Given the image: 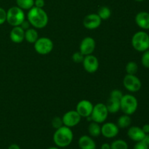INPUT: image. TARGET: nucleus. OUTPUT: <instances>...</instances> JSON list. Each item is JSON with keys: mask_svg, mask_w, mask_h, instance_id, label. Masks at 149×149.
Masks as SVG:
<instances>
[{"mask_svg": "<svg viewBox=\"0 0 149 149\" xmlns=\"http://www.w3.org/2000/svg\"><path fill=\"white\" fill-rule=\"evenodd\" d=\"M27 20L33 28L42 29L47 26L49 17L43 8H39L33 6L28 12Z\"/></svg>", "mask_w": 149, "mask_h": 149, "instance_id": "1", "label": "nucleus"}, {"mask_svg": "<svg viewBox=\"0 0 149 149\" xmlns=\"http://www.w3.org/2000/svg\"><path fill=\"white\" fill-rule=\"evenodd\" d=\"M74 139V133L71 128L63 125L58 129L55 130L53 135L54 143L58 148H65L72 143Z\"/></svg>", "mask_w": 149, "mask_h": 149, "instance_id": "2", "label": "nucleus"}, {"mask_svg": "<svg viewBox=\"0 0 149 149\" xmlns=\"http://www.w3.org/2000/svg\"><path fill=\"white\" fill-rule=\"evenodd\" d=\"M132 46L135 50L143 52L149 49V35L143 31L136 32L132 37Z\"/></svg>", "mask_w": 149, "mask_h": 149, "instance_id": "3", "label": "nucleus"}, {"mask_svg": "<svg viewBox=\"0 0 149 149\" xmlns=\"http://www.w3.org/2000/svg\"><path fill=\"white\" fill-rule=\"evenodd\" d=\"M138 102L136 97L130 94L124 95L120 100V110L125 114L132 115L137 111Z\"/></svg>", "mask_w": 149, "mask_h": 149, "instance_id": "4", "label": "nucleus"}, {"mask_svg": "<svg viewBox=\"0 0 149 149\" xmlns=\"http://www.w3.org/2000/svg\"><path fill=\"white\" fill-rule=\"evenodd\" d=\"M26 20L25 13L22 9L17 6H14L7 11V21L10 26H19Z\"/></svg>", "mask_w": 149, "mask_h": 149, "instance_id": "5", "label": "nucleus"}, {"mask_svg": "<svg viewBox=\"0 0 149 149\" xmlns=\"http://www.w3.org/2000/svg\"><path fill=\"white\" fill-rule=\"evenodd\" d=\"M109 111L106 108V104L102 103H97L93 107V110L92 111L90 118L91 120L98 124H101L105 122L109 116Z\"/></svg>", "mask_w": 149, "mask_h": 149, "instance_id": "6", "label": "nucleus"}, {"mask_svg": "<svg viewBox=\"0 0 149 149\" xmlns=\"http://www.w3.org/2000/svg\"><path fill=\"white\" fill-rule=\"evenodd\" d=\"M34 49L39 55H47L53 49V42L48 37H39V39L33 44Z\"/></svg>", "mask_w": 149, "mask_h": 149, "instance_id": "7", "label": "nucleus"}, {"mask_svg": "<svg viewBox=\"0 0 149 149\" xmlns=\"http://www.w3.org/2000/svg\"><path fill=\"white\" fill-rule=\"evenodd\" d=\"M123 85L127 90L131 93H137L142 87L140 79L135 75L127 74L123 79Z\"/></svg>", "mask_w": 149, "mask_h": 149, "instance_id": "8", "label": "nucleus"}, {"mask_svg": "<svg viewBox=\"0 0 149 149\" xmlns=\"http://www.w3.org/2000/svg\"><path fill=\"white\" fill-rule=\"evenodd\" d=\"M81 117L76 110L68 111L66 113H64L62 117L64 126H66L70 128L77 126L81 122Z\"/></svg>", "mask_w": 149, "mask_h": 149, "instance_id": "9", "label": "nucleus"}, {"mask_svg": "<svg viewBox=\"0 0 149 149\" xmlns=\"http://www.w3.org/2000/svg\"><path fill=\"white\" fill-rule=\"evenodd\" d=\"M83 68L87 72L90 74L95 73L99 68V61L97 57L92 55L84 56L82 62Z\"/></svg>", "mask_w": 149, "mask_h": 149, "instance_id": "10", "label": "nucleus"}, {"mask_svg": "<svg viewBox=\"0 0 149 149\" xmlns=\"http://www.w3.org/2000/svg\"><path fill=\"white\" fill-rule=\"evenodd\" d=\"M95 47L96 42L95 39L91 36H87L84 37L80 43L79 52L84 56L92 55L95 49Z\"/></svg>", "mask_w": 149, "mask_h": 149, "instance_id": "11", "label": "nucleus"}, {"mask_svg": "<svg viewBox=\"0 0 149 149\" xmlns=\"http://www.w3.org/2000/svg\"><path fill=\"white\" fill-rule=\"evenodd\" d=\"M102 20L97 13H91L84 17L83 26L88 30H95L100 27Z\"/></svg>", "mask_w": 149, "mask_h": 149, "instance_id": "12", "label": "nucleus"}, {"mask_svg": "<svg viewBox=\"0 0 149 149\" xmlns=\"http://www.w3.org/2000/svg\"><path fill=\"white\" fill-rule=\"evenodd\" d=\"M94 105L88 100H81L77 103L76 111L81 118H87L90 116L93 110Z\"/></svg>", "mask_w": 149, "mask_h": 149, "instance_id": "13", "label": "nucleus"}, {"mask_svg": "<svg viewBox=\"0 0 149 149\" xmlns=\"http://www.w3.org/2000/svg\"><path fill=\"white\" fill-rule=\"evenodd\" d=\"M119 132V127L113 122H106L101 126V135L106 138H115Z\"/></svg>", "mask_w": 149, "mask_h": 149, "instance_id": "14", "label": "nucleus"}, {"mask_svg": "<svg viewBox=\"0 0 149 149\" xmlns=\"http://www.w3.org/2000/svg\"><path fill=\"white\" fill-rule=\"evenodd\" d=\"M127 135L132 141L140 142L145 139L146 134L143 131L142 128L138 126H132L128 129Z\"/></svg>", "mask_w": 149, "mask_h": 149, "instance_id": "15", "label": "nucleus"}, {"mask_svg": "<svg viewBox=\"0 0 149 149\" xmlns=\"http://www.w3.org/2000/svg\"><path fill=\"white\" fill-rule=\"evenodd\" d=\"M10 40L16 44H20L25 40V31L19 26H14L10 31Z\"/></svg>", "mask_w": 149, "mask_h": 149, "instance_id": "16", "label": "nucleus"}, {"mask_svg": "<svg viewBox=\"0 0 149 149\" xmlns=\"http://www.w3.org/2000/svg\"><path fill=\"white\" fill-rule=\"evenodd\" d=\"M135 23L143 30L149 29V13L147 12H140L135 16Z\"/></svg>", "mask_w": 149, "mask_h": 149, "instance_id": "17", "label": "nucleus"}, {"mask_svg": "<svg viewBox=\"0 0 149 149\" xmlns=\"http://www.w3.org/2000/svg\"><path fill=\"white\" fill-rule=\"evenodd\" d=\"M80 149H96V143L91 136L82 135L78 141Z\"/></svg>", "mask_w": 149, "mask_h": 149, "instance_id": "18", "label": "nucleus"}, {"mask_svg": "<svg viewBox=\"0 0 149 149\" xmlns=\"http://www.w3.org/2000/svg\"><path fill=\"white\" fill-rule=\"evenodd\" d=\"M106 106L109 113H116L120 111V100L109 97Z\"/></svg>", "mask_w": 149, "mask_h": 149, "instance_id": "19", "label": "nucleus"}, {"mask_svg": "<svg viewBox=\"0 0 149 149\" xmlns=\"http://www.w3.org/2000/svg\"><path fill=\"white\" fill-rule=\"evenodd\" d=\"M39 39V33L34 28H29L25 31V40L29 43L34 44Z\"/></svg>", "mask_w": 149, "mask_h": 149, "instance_id": "20", "label": "nucleus"}, {"mask_svg": "<svg viewBox=\"0 0 149 149\" xmlns=\"http://www.w3.org/2000/svg\"><path fill=\"white\" fill-rule=\"evenodd\" d=\"M88 132L90 135L93 138H96L101 135V127L98 123L92 121L88 126Z\"/></svg>", "mask_w": 149, "mask_h": 149, "instance_id": "21", "label": "nucleus"}, {"mask_svg": "<svg viewBox=\"0 0 149 149\" xmlns=\"http://www.w3.org/2000/svg\"><path fill=\"white\" fill-rule=\"evenodd\" d=\"M132 123V119H131L130 115L124 114L122 116H119L117 120V126L119 129H125V128L129 127Z\"/></svg>", "mask_w": 149, "mask_h": 149, "instance_id": "22", "label": "nucleus"}, {"mask_svg": "<svg viewBox=\"0 0 149 149\" xmlns=\"http://www.w3.org/2000/svg\"><path fill=\"white\" fill-rule=\"evenodd\" d=\"M16 4L23 10H29L34 6V0H16Z\"/></svg>", "mask_w": 149, "mask_h": 149, "instance_id": "23", "label": "nucleus"}, {"mask_svg": "<svg viewBox=\"0 0 149 149\" xmlns=\"http://www.w3.org/2000/svg\"><path fill=\"white\" fill-rule=\"evenodd\" d=\"M97 14L98 15L102 20H108L111 15V11L109 7H106V6H102L98 9Z\"/></svg>", "mask_w": 149, "mask_h": 149, "instance_id": "24", "label": "nucleus"}, {"mask_svg": "<svg viewBox=\"0 0 149 149\" xmlns=\"http://www.w3.org/2000/svg\"><path fill=\"white\" fill-rule=\"evenodd\" d=\"M125 71L127 74L130 75H135L138 71V65L135 61H130L127 63L125 67Z\"/></svg>", "mask_w": 149, "mask_h": 149, "instance_id": "25", "label": "nucleus"}, {"mask_svg": "<svg viewBox=\"0 0 149 149\" xmlns=\"http://www.w3.org/2000/svg\"><path fill=\"white\" fill-rule=\"evenodd\" d=\"M111 149H128V144L124 140H115L111 144Z\"/></svg>", "mask_w": 149, "mask_h": 149, "instance_id": "26", "label": "nucleus"}, {"mask_svg": "<svg viewBox=\"0 0 149 149\" xmlns=\"http://www.w3.org/2000/svg\"><path fill=\"white\" fill-rule=\"evenodd\" d=\"M71 58H72V61H74V63H82L83 60H84V55L79 51V52H74L72 55V57H71Z\"/></svg>", "mask_w": 149, "mask_h": 149, "instance_id": "27", "label": "nucleus"}, {"mask_svg": "<svg viewBox=\"0 0 149 149\" xmlns=\"http://www.w3.org/2000/svg\"><path fill=\"white\" fill-rule=\"evenodd\" d=\"M141 63L145 68H149V49L143 52L141 57Z\"/></svg>", "mask_w": 149, "mask_h": 149, "instance_id": "28", "label": "nucleus"}, {"mask_svg": "<svg viewBox=\"0 0 149 149\" xmlns=\"http://www.w3.org/2000/svg\"><path fill=\"white\" fill-rule=\"evenodd\" d=\"M51 125H52V126L53 127L55 130L60 128L61 127H62L63 125L62 118L58 117V116L54 117L53 119H52V121H51Z\"/></svg>", "mask_w": 149, "mask_h": 149, "instance_id": "29", "label": "nucleus"}, {"mask_svg": "<svg viewBox=\"0 0 149 149\" xmlns=\"http://www.w3.org/2000/svg\"><path fill=\"white\" fill-rule=\"evenodd\" d=\"M123 93H122V91L119 90H113L110 93V97L111 98H114V99H117V100H121V98L123 96Z\"/></svg>", "mask_w": 149, "mask_h": 149, "instance_id": "30", "label": "nucleus"}, {"mask_svg": "<svg viewBox=\"0 0 149 149\" xmlns=\"http://www.w3.org/2000/svg\"><path fill=\"white\" fill-rule=\"evenodd\" d=\"M7 21V11L0 7V26Z\"/></svg>", "mask_w": 149, "mask_h": 149, "instance_id": "31", "label": "nucleus"}, {"mask_svg": "<svg viewBox=\"0 0 149 149\" xmlns=\"http://www.w3.org/2000/svg\"><path fill=\"white\" fill-rule=\"evenodd\" d=\"M133 149H149V146H148V144L145 141H142L140 142H137Z\"/></svg>", "mask_w": 149, "mask_h": 149, "instance_id": "32", "label": "nucleus"}, {"mask_svg": "<svg viewBox=\"0 0 149 149\" xmlns=\"http://www.w3.org/2000/svg\"><path fill=\"white\" fill-rule=\"evenodd\" d=\"M45 5V0H34V7L43 8Z\"/></svg>", "mask_w": 149, "mask_h": 149, "instance_id": "33", "label": "nucleus"}, {"mask_svg": "<svg viewBox=\"0 0 149 149\" xmlns=\"http://www.w3.org/2000/svg\"><path fill=\"white\" fill-rule=\"evenodd\" d=\"M20 26L22 28V29H23V30L26 31V30H27V29H29V28H31V26L30 23L28 21V20H25L24 21H23V23H21V25H20Z\"/></svg>", "mask_w": 149, "mask_h": 149, "instance_id": "34", "label": "nucleus"}, {"mask_svg": "<svg viewBox=\"0 0 149 149\" xmlns=\"http://www.w3.org/2000/svg\"><path fill=\"white\" fill-rule=\"evenodd\" d=\"M142 130H143V132L146 134V135L147 134H149V125H148V124H146V125H144L143 126Z\"/></svg>", "mask_w": 149, "mask_h": 149, "instance_id": "35", "label": "nucleus"}, {"mask_svg": "<svg viewBox=\"0 0 149 149\" xmlns=\"http://www.w3.org/2000/svg\"><path fill=\"white\" fill-rule=\"evenodd\" d=\"M100 149H111V144L108 143H105L101 145Z\"/></svg>", "mask_w": 149, "mask_h": 149, "instance_id": "36", "label": "nucleus"}, {"mask_svg": "<svg viewBox=\"0 0 149 149\" xmlns=\"http://www.w3.org/2000/svg\"><path fill=\"white\" fill-rule=\"evenodd\" d=\"M7 149H20V147L17 144H11Z\"/></svg>", "mask_w": 149, "mask_h": 149, "instance_id": "37", "label": "nucleus"}, {"mask_svg": "<svg viewBox=\"0 0 149 149\" xmlns=\"http://www.w3.org/2000/svg\"><path fill=\"white\" fill-rule=\"evenodd\" d=\"M143 141H145V142L148 144V146H149V134H147V135H146V138L145 139L143 140Z\"/></svg>", "mask_w": 149, "mask_h": 149, "instance_id": "38", "label": "nucleus"}, {"mask_svg": "<svg viewBox=\"0 0 149 149\" xmlns=\"http://www.w3.org/2000/svg\"><path fill=\"white\" fill-rule=\"evenodd\" d=\"M47 149H60L58 147H50V148H47Z\"/></svg>", "mask_w": 149, "mask_h": 149, "instance_id": "39", "label": "nucleus"}, {"mask_svg": "<svg viewBox=\"0 0 149 149\" xmlns=\"http://www.w3.org/2000/svg\"><path fill=\"white\" fill-rule=\"evenodd\" d=\"M135 1H144V0H135Z\"/></svg>", "mask_w": 149, "mask_h": 149, "instance_id": "40", "label": "nucleus"}]
</instances>
